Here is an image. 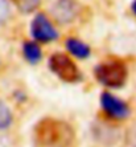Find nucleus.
Masks as SVG:
<instances>
[{
  "label": "nucleus",
  "mask_w": 136,
  "mask_h": 147,
  "mask_svg": "<svg viewBox=\"0 0 136 147\" xmlns=\"http://www.w3.org/2000/svg\"><path fill=\"white\" fill-rule=\"evenodd\" d=\"M32 34L40 42H50L58 37L56 28L44 13H38L32 21Z\"/></svg>",
  "instance_id": "nucleus-5"
},
{
  "label": "nucleus",
  "mask_w": 136,
  "mask_h": 147,
  "mask_svg": "<svg viewBox=\"0 0 136 147\" xmlns=\"http://www.w3.org/2000/svg\"><path fill=\"white\" fill-rule=\"evenodd\" d=\"M23 53H24L25 60H27L28 62H31V64H37L41 60V57H42L41 48L36 42H32V41H28V42L24 44V47H23Z\"/></svg>",
  "instance_id": "nucleus-8"
},
{
  "label": "nucleus",
  "mask_w": 136,
  "mask_h": 147,
  "mask_svg": "<svg viewBox=\"0 0 136 147\" xmlns=\"http://www.w3.org/2000/svg\"><path fill=\"white\" fill-rule=\"evenodd\" d=\"M95 77L102 85L112 89H119L127 81V66L118 60L99 64L95 68Z\"/></svg>",
  "instance_id": "nucleus-2"
},
{
  "label": "nucleus",
  "mask_w": 136,
  "mask_h": 147,
  "mask_svg": "<svg viewBox=\"0 0 136 147\" xmlns=\"http://www.w3.org/2000/svg\"><path fill=\"white\" fill-rule=\"evenodd\" d=\"M12 119H13V117H12L9 107L0 99V130L8 129L12 123Z\"/></svg>",
  "instance_id": "nucleus-9"
},
{
  "label": "nucleus",
  "mask_w": 136,
  "mask_h": 147,
  "mask_svg": "<svg viewBox=\"0 0 136 147\" xmlns=\"http://www.w3.org/2000/svg\"><path fill=\"white\" fill-rule=\"evenodd\" d=\"M49 68L60 80L65 82H78L82 78L79 69L72 58L64 53H54L49 58Z\"/></svg>",
  "instance_id": "nucleus-3"
},
{
  "label": "nucleus",
  "mask_w": 136,
  "mask_h": 147,
  "mask_svg": "<svg viewBox=\"0 0 136 147\" xmlns=\"http://www.w3.org/2000/svg\"><path fill=\"white\" fill-rule=\"evenodd\" d=\"M100 106L103 111L114 119H124L129 115V106L124 101L112 96L111 93H103L100 96Z\"/></svg>",
  "instance_id": "nucleus-4"
},
{
  "label": "nucleus",
  "mask_w": 136,
  "mask_h": 147,
  "mask_svg": "<svg viewBox=\"0 0 136 147\" xmlns=\"http://www.w3.org/2000/svg\"><path fill=\"white\" fill-rule=\"evenodd\" d=\"M13 1L16 7L24 13H31L40 5V0H13Z\"/></svg>",
  "instance_id": "nucleus-10"
},
{
  "label": "nucleus",
  "mask_w": 136,
  "mask_h": 147,
  "mask_svg": "<svg viewBox=\"0 0 136 147\" xmlns=\"http://www.w3.org/2000/svg\"><path fill=\"white\" fill-rule=\"evenodd\" d=\"M77 15V4L74 0H57L53 5V16L60 23H69Z\"/></svg>",
  "instance_id": "nucleus-6"
},
{
  "label": "nucleus",
  "mask_w": 136,
  "mask_h": 147,
  "mask_svg": "<svg viewBox=\"0 0 136 147\" xmlns=\"http://www.w3.org/2000/svg\"><path fill=\"white\" fill-rule=\"evenodd\" d=\"M132 11H133V13L136 15V0L133 1V4H132Z\"/></svg>",
  "instance_id": "nucleus-12"
},
{
  "label": "nucleus",
  "mask_w": 136,
  "mask_h": 147,
  "mask_svg": "<svg viewBox=\"0 0 136 147\" xmlns=\"http://www.w3.org/2000/svg\"><path fill=\"white\" fill-rule=\"evenodd\" d=\"M73 139V127L62 119L42 118L33 127V147H70Z\"/></svg>",
  "instance_id": "nucleus-1"
},
{
  "label": "nucleus",
  "mask_w": 136,
  "mask_h": 147,
  "mask_svg": "<svg viewBox=\"0 0 136 147\" xmlns=\"http://www.w3.org/2000/svg\"><path fill=\"white\" fill-rule=\"evenodd\" d=\"M66 48L72 55H74L78 58H87L90 56V52H91L88 45H86L85 42H82L74 37H70L66 40Z\"/></svg>",
  "instance_id": "nucleus-7"
},
{
  "label": "nucleus",
  "mask_w": 136,
  "mask_h": 147,
  "mask_svg": "<svg viewBox=\"0 0 136 147\" xmlns=\"http://www.w3.org/2000/svg\"><path fill=\"white\" fill-rule=\"evenodd\" d=\"M11 15V8L7 0H0V24H3L8 20Z\"/></svg>",
  "instance_id": "nucleus-11"
}]
</instances>
